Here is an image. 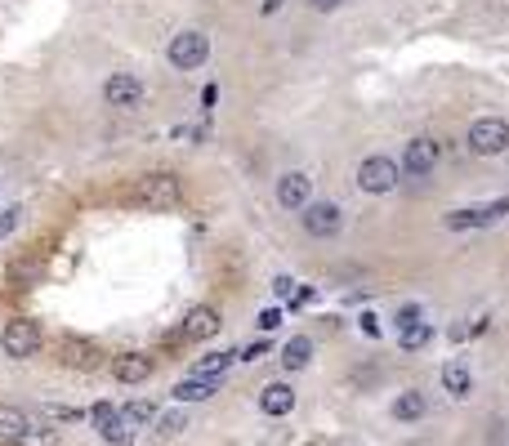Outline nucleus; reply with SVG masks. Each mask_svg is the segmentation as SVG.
I'll use <instances>...</instances> for the list:
<instances>
[{
  "label": "nucleus",
  "mask_w": 509,
  "mask_h": 446,
  "mask_svg": "<svg viewBox=\"0 0 509 446\" xmlns=\"http://www.w3.org/2000/svg\"><path fill=\"white\" fill-rule=\"evenodd\" d=\"M129 201H134V206H147V210H170V206L183 201V183H179L170 170H152V174H138V179H134Z\"/></svg>",
  "instance_id": "1"
},
{
  "label": "nucleus",
  "mask_w": 509,
  "mask_h": 446,
  "mask_svg": "<svg viewBox=\"0 0 509 446\" xmlns=\"http://www.w3.org/2000/svg\"><path fill=\"white\" fill-rule=\"evenodd\" d=\"M40 343H45V331H40V322H31V317H13V322H4V331H0V352L13 357V361L36 357Z\"/></svg>",
  "instance_id": "2"
},
{
  "label": "nucleus",
  "mask_w": 509,
  "mask_h": 446,
  "mask_svg": "<svg viewBox=\"0 0 509 446\" xmlns=\"http://www.w3.org/2000/svg\"><path fill=\"white\" fill-rule=\"evenodd\" d=\"M165 58H170V67H179V72H197V67L210 58V36H206V31H197V27H188V31L170 36Z\"/></svg>",
  "instance_id": "3"
},
{
  "label": "nucleus",
  "mask_w": 509,
  "mask_h": 446,
  "mask_svg": "<svg viewBox=\"0 0 509 446\" xmlns=\"http://www.w3.org/2000/svg\"><path fill=\"white\" fill-rule=\"evenodd\" d=\"M469 152L474 156H501V152H509V120H501V116H478L469 125Z\"/></svg>",
  "instance_id": "4"
},
{
  "label": "nucleus",
  "mask_w": 509,
  "mask_h": 446,
  "mask_svg": "<svg viewBox=\"0 0 509 446\" xmlns=\"http://www.w3.org/2000/svg\"><path fill=\"white\" fill-rule=\"evenodd\" d=\"M397 179H402V165H397L393 156H367V161L358 165V188H362V192H371V197L393 192V188H397Z\"/></svg>",
  "instance_id": "5"
},
{
  "label": "nucleus",
  "mask_w": 509,
  "mask_h": 446,
  "mask_svg": "<svg viewBox=\"0 0 509 446\" xmlns=\"http://www.w3.org/2000/svg\"><path fill=\"white\" fill-rule=\"evenodd\" d=\"M438 156H442L438 138L420 134V138H411V143H406V152H402V170H406L411 179H429V174H433V165H438Z\"/></svg>",
  "instance_id": "6"
},
{
  "label": "nucleus",
  "mask_w": 509,
  "mask_h": 446,
  "mask_svg": "<svg viewBox=\"0 0 509 446\" xmlns=\"http://www.w3.org/2000/svg\"><path fill=\"white\" fill-rule=\"evenodd\" d=\"M58 361L72 366V370H99L103 366V348L94 339H81V334H67L58 343Z\"/></svg>",
  "instance_id": "7"
},
{
  "label": "nucleus",
  "mask_w": 509,
  "mask_h": 446,
  "mask_svg": "<svg viewBox=\"0 0 509 446\" xmlns=\"http://www.w3.org/2000/svg\"><path fill=\"white\" fill-rule=\"evenodd\" d=\"M299 219H304V232H308V236H335V232L344 227V210H340L335 201H308Z\"/></svg>",
  "instance_id": "8"
},
{
  "label": "nucleus",
  "mask_w": 509,
  "mask_h": 446,
  "mask_svg": "<svg viewBox=\"0 0 509 446\" xmlns=\"http://www.w3.org/2000/svg\"><path fill=\"white\" fill-rule=\"evenodd\" d=\"M103 103L108 108H138L143 103V81L138 76H129V72H112L108 81H103Z\"/></svg>",
  "instance_id": "9"
},
{
  "label": "nucleus",
  "mask_w": 509,
  "mask_h": 446,
  "mask_svg": "<svg viewBox=\"0 0 509 446\" xmlns=\"http://www.w3.org/2000/svg\"><path fill=\"white\" fill-rule=\"evenodd\" d=\"M308 201H313V179H308V174L290 170V174L277 179V206H286V210H304Z\"/></svg>",
  "instance_id": "10"
},
{
  "label": "nucleus",
  "mask_w": 509,
  "mask_h": 446,
  "mask_svg": "<svg viewBox=\"0 0 509 446\" xmlns=\"http://www.w3.org/2000/svg\"><path fill=\"white\" fill-rule=\"evenodd\" d=\"M259 411L272 415V420L290 415V411H295V388H290V384H263V393H259Z\"/></svg>",
  "instance_id": "11"
},
{
  "label": "nucleus",
  "mask_w": 509,
  "mask_h": 446,
  "mask_svg": "<svg viewBox=\"0 0 509 446\" xmlns=\"http://www.w3.org/2000/svg\"><path fill=\"white\" fill-rule=\"evenodd\" d=\"M112 375H117L121 384H143V379L152 375V357H147V352H121V357L112 361Z\"/></svg>",
  "instance_id": "12"
},
{
  "label": "nucleus",
  "mask_w": 509,
  "mask_h": 446,
  "mask_svg": "<svg viewBox=\"0 0 509 446\" xmlns=\"http://www.w3.org/2000/svg\"><path fill=\"white\" fill-rule=\"evenodd\" d=\"M219 331V313L210 308V304H197L188 317H183V339H210V334Z\"/></svg>",
  "instance_id": "13"
},
{
  "label": "nucleus",
  "mask_w": 509,
  "mask_h": 446,
  "mask_svg": "<svg viewBox=\"0 0 509 446\" xmlns=\"http://www.w3.org/2000/svg\"><path fill=\"white\" fill-rule=\"evenodd\" d=\"M393 420L397 424H415V420H424V411H429V402H424V393L420 388H406V393H397L393 397Z\"/></svg>",
  "instance_id": "14"
},
{
  "label": "nucleus",
  "mask_w": 509,
  "mask_h": 446,
  "mask_svg": "<svg viewBox=\"0 0 509 446\" xmlns=\"http://www.w3.org/2000/svg\"><path fill=\"white\" fill-rule=\"evenodd\" d=\"M31 438V420L18 406H0V442H27Z\"/></svg>",
  "instance_id": "15"
},
{
  "label": "nucleus",
  "mask_w": 509,
  "mask_h": 446,
  "mask_svg": "<svg viewBox=\"0 0 509 446\" xmlns=\"http://www.w3.org/2000/svg\"><path fill=\"white\" fill-rule=\"evenodd\" d=\"M233 361H237V352H201L192 361V379H219Z\"/></svg>",
  "instance_id": "16"
},
{
  "label": "nucleus",
  "mask_w": 509,
  "mask_h": 446,
  "mask_svg": "<svg viewBox=\"0 0 509 446\" xmlns=\"http://www.w3.org/2000/svg\"><path fill=\"white\" fill-rule=\"evenodd\" d=\"M308 361H313V339H308V334L286 339V348H281V366H286V370H304Z\"/></svg>",
  "instance_id": "17"
},
{
  "label": "nucleus",
  "mask_w": 509,
  "mask_h": 446,
  "mask_svg": "<svg viewBox=\"0 0 509 446\" xmlns=\"http://www.w3.org/2000/svg\"><path fill=\"white\" fill-rule=\"evenodd\" d=\"M442 388L460 402V397H469V388H474V375H469V366H460V361H447L442 366Z\"/></svg>",
  "instance_id": "18"
},
{
  "label": "nucleus",
  "mask_w": 509,
  "mask_h": 446,
  "mask_svg": "<svg viewBox=\"0 0 509 446\" xmlns=\"http://www.w3.org/2000/svg\"><path fill=\"white\" fill-rule=\"evenodd\" d=\"M215 393H219L215 379H192V375H188V379L174 384V402H210Z\"/></svg>",
  "instance_id": "19"
},
{
  "label": "nucleus",
  "mask_w": 509,
  "mask_h": 446,
  "mask_svg": "<svg viewBox=\"0 0 509 446\" xmlns=\"http://www.w3.org/2000/svg\"><path fill=\"white\" fill-rule=\"evenodd\" d=\"M442 223L451 232H469V227H487V215H483V206H460V210H451Z\"/></svg>",
  "instance_id": "20"
},
{
  "label": "nucleus",
  "mask_w": 509,
  "mask_h": 446,
  "mask_svg": "<svg viewBox=\"0 0 509 446\" xmlns=\"http://www.w3.org/2000/svg\"><path fill=\"white\" fill-rule=\"evenodd\" d=\"M40 272H45L40 254H31V259H18V263H9V281H13V286H31V281H40Z\"/></svg>",
  "instance_id": "21"
},
{
  "label": "nucleus",
  "mask_w": 509,
  "mask_h": 446,
  "mask_svg": "<svg viewBox=\"0 0 509 446\" xmlns=\"http://www.w3.org/2000/svg\"><path fill=\"white\" fill-rule=\"evenodd\" d=\"M429 339H433V331L420 322V326H411V331H397V343L406 348V352H420V348H429Z\"/></svg>",
  "instance_id": "22"
},
{
  "label": "nucleus",
  "mask_w": 509,
  "mask_h": 446,
  "mask_svg": "<svg viewBox=\"0 0 509 446\" xmlns=\"http://www.w3.org/2000/svg\"><path fill=\"white\" fill-rule=\"evenodd\" d=\"M183 429H188L183 411H165V415H156V433H161V438H179Z\"/></svg>",
  "instance_id": "23"
},
{
  "label": "nucleus",
  "mask_w": 509,
  "mask_h": 446,
  "mask_svg": "<svg viewBox=\"0 0 509 446\" xmlns=\"http://www.w3.org/2000/svg\"><path fill=\"white\" fill-rule=\"evenodd\" d=\"M121 415L129 424H156V406L152 402H129V406H121Z\"/></svg>",
  "instance_id": "24"
},
{
  "label": "nucleus",
  "mask_w": 509,
  "mask_h": 446,
  "mask_svg": "<svg viewBox=\"0 0 509 446\" xmlns=\"http://www.w3.org/2000/svg\"><path fill=\"white\" fill-rule=\"evenodd\" d=\"M420 322H424L420 304H406V308H397V317H393V326H397V331H411V326H420Z\"/></svg>",
  "instance_id": "25"
},
{
  "label": "nucleus",
  "mask_w": 509,
  "mask_h": 446,
  "mask_svg": "<svg viewBox=\"0 0 509 446\" xmlns=\"http://www.w3.org/2000/svg\"><path fill=\"white\" fill-rule=\"evenodd\" d=\"M483 215H487V223L505 219V215H509V197H501V201H487V206H483Z\"/></svg>",
  "instance_id": "26"
},
{
  "label": "nucleus",
  "mask_w": 509,
  "mask_h": 446,
  "mask_svg": "<svg viewBox=\"0 0 509 446\" xmlns=\"http://www.w3.org/2000/svg\"><path fill=\"white\" fill-rule=\"evenodd\" d=\"M254 326H259V331H277V326H281V313H277V308H263Z\"/></svg>",
  "instance_id": "27"
},
{
  "label": "nucleus",
  "mask_w": 509,
  "mask_h": 446,
  "mask_svg": "<svg viewBox=\"0 0 509 446\" xmlns=\"http://www.w3.org/2000/svg\"><path fill=\"white\" fill-rule=\"evenodd\" d=\"M18 223H22V210H18V206H13V210H4V215H0V236H9Z\"/></svg>",
  "instance_id": "28"
},
{
  "label": "nucleus",
  "mask_w": 509,
  "mask_h": 446,
  "mask_svg": "<svg viewBox=\"0 0 509 446\" xmlns=\"http://www.w3.org/2000/svg\"><path fill=\"white\" fill-rule=\"evenodd\" d=\"M268 352V339H259V343H251V348H242V361H259Z\"/></svg>",
  "instance_id": "29"
},
{
  "label": "nucleus",
  "mask_w": 509,
  "mask_h": 446,
  "mask_svg": "<svg viewBox=\"0 0 509 446\" xmlns=\"http://www.w3.org/2000/svg\"><path fill=\"white\" fill-rule=\"evenodd\" d=\"M290 290H295V281H290L286 272H281V277H272V295H281V299H286Z\"/></svg>",
  "instance_id": "30"
},
{
  "label": "nucleus",
  "mask_w": 509,
  "mask_h": 446,
  "mask_svg": "<svg viewBox=\"0 0 509 446\" xmlns=\"http://www.w3.org/2000/svg\"><path fill=\"white\" fill-rule=\"evenodd\" d=\"M308 4H313V9H317V13H335V9H340V4H344V0H308Z\"/></svg>",
  "instance_id": "31"
},
{
  "label": "nucleus",
  "mask_w": 509,
  "mask_h": 446,
  "mask_svg": "<svg viewBox=\"0 0 509 446\" xmlns=\"http://www.w3.org/2000/svg\"><path fill=\"white\" fill-rule=\"evenodd\" d=\"M358 322H362V331H367V334H380V322H376V313H362Z\"/></svg>",
  "instance_id": "32"
},
{
  "label": "nucleus",
  "mask_w": 509,
  "mask_h": 446,
  "mask_svg": "<svg viewBox=\"0 0 509 446\" xmlns=\"http://www.w3.org/2000/svg\"><path fill=\"white\" fill-rule=\"evenodd\" d=\"M277 4H281V0H263V13H272V9H277Z\"/></svg>",
  "instance_id": "33"
}]
</instances>
